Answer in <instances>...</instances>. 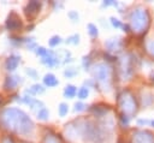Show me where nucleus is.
<instances>
[{
	"label": "nucleus",
	"mask_w": 154,
	"mask_h": 143,
	"mask_svg": "<svg viewBox=\"0 0 154 143\" xmlns=\"http://www.w3.org/2000/svg\"><path fill=\"white\" fill-rule=\"evenodd\" d=\"M88 96H89V89L87 87H81L77 90V97L79 100H85Z\"/></svg>",
	"instance_id": "obj_17"
},
{
	"label": "nucleus",
	"mask_w": 154,
	"mask_h": 143,
	"mask_svg": "<svg viewBox=\"0 0 154 143\" xmlns=\"http://www.w3.org/2000/svg\"><path fill=\"white\" fill-rule=\"evenodd\" d=\"M150 124H152V125L154 126V120H152V121H150Z\"/></svg>",
	"instance_id": "obj_37"
},
{
	"label": "nucleus",
	"mask_w": 154,
	"mask_h": 143,
	"mask_svg": "<svg viewBox=\"0 0 154 143\" xmlns=\"http://www.w3.org/2000/svg\"><path fill=\"white\" fill-rule=\"evenodd\" d=\"M87 30H88V32H89V35H90L91 37H97V36H99V30H97V28H96L95 24L89 23V24L87 25Z\"/></svg>",
	"instance_id": "obj_18"
},
{
	"label": "nucleus",
	"mask_w": 154,
	"mask_h": 143,
	"mask_svg": "<svg viewBox=\"0 0 154 143\" xmlns=\"http://www.w3.org/2000/svg\"><path fill=\"white\" fill-rule=\"evenodd\" d=\"M105 47L108 52H119L122 48H123V42L119 37H112V38H108L106 42H105Z\"/></svg>",
	"instance_id": "obj_9"
},
{
	"label": "nucleus",
	"mask_w": 154,
	"mask_h": 143,
	"mask_svg": "<svg viewBox=\"0 0 154 143\" xmlns=\"http://www.w3.org/2000/svg\"><path fill=\"white\" fill-rule=\"evenodd\" d=\"M45 87L43 85H41V84H34V85H31V88L29 89V90H26L25 93H29V94H31V95H38V94H43L45 93Z\"/></svg>",
	"instance_id": "obj_15"
},
{
	"label": "nucleus",
	"mask_w": 154,
	"mask_h": 143,
	"mask_svg": "<svg viewBox=\"0 0 154 143\" xmlns=\"http://www.w3.org/2000/svg\"><path fill=\"white\" fill-rule=\"evenodd\" d=\"M123 29H124V31H129V25H123Z\"/></svg>",
	"instance_id": "obj_35"
},
{
	"label": "nucleus",
	"mask_w": 154,
	"mask_h": 143,
	"mask_svg": "<svg viewBox=\"0 0 154 143\" xmlns=\"http://www.w3.org/2000/svg\"><path fill=\"white\" fill-rule=\"evenodd\" d=\"M0 121L6 129L23 136H29L34 131V123L30 117L16 107L5 108L0 114Z\"/></svg>",
	"instance_id": "obj_1"
},
{
	"label": "nucleus",
	"mask_w": 154,
	"mask_h": 143,
	"mask_svg": "<svg viewBox=\"0 0 154 143\" xmlns=\"http://www.w3.org/2000/svg\"><path fill=\"white\" fill-rule=\"evenodd\" d=\"M61 42H63V40H61V37H60L59 35H54V36H52V37L48 40L49 47H57V46L60 44Z\"/></svg>",
	"instance_id": "obj_19"
},
{
	"label": "nucleus",
	"mask_w": 154,
	"mask_h": 143,
	"mask_svg": "<svg viewBox=\"0 0 154 143\" xmlns=\"http://www.w3.org/2000/svg\"><path fill=\"white\" fill-rule=\"evenodd\" d=\"M82 64H83L84 70H89V67H90V58L89 56H84Z\"/></svg>",
	"instance_id": "obj_29"
},
{
	"label": "nucleus",
	"mask_w": 154,
	"mask_h": 143,
	"mask_svg": "<svg viewBox=\"0 0 154 143\" xmlns=\"http://www.w3.org/2000/svg\"><path fill=\"white\" fill-rule=\"evenodd\" d=\"M119 106L125 115H132V114H135V112L137 109L136 100H135L134 95L128 90L126 91L124 90L119 95Z\"/></svg>",
	"instance_id": "obj_4"
},
{
	"label": "nucleus",
	"mask_w": 154,
	"mask_h": 143,
	"mask_svg": "<svg viewBox=\"0 0 154 143\" xmlns=\"http://www.w3.org/2000/svg\"><path fill=\"white\" fill-rule=\"evenodd\" d=\"M118 5V2H116V1H113V0H107V1H103L102 2V6H117Z\"/></svg>",
	"instance_id": "obj_31"
},
{
	"label": "nucleus",
	"mask_w": 154,
	"mask_h": 143,
	"mask_svg": "<svg viewBox=\"0 0 154 143\" xmlns=\"http://www.w3.org/2000/svg\"><path fill=\"white\" fill-rule=\"evenodd\" d=\"M132 143H154V136L148 131H136L132 135Z\"/></svg>",
	"instance_id": "obj_6"
},
{
	"label": "nucleus",
	"mask_w": 154,
	"mask_h": 143,
	"mask_svg": "<svg viewBox=\"0 0 154 143\" xmlns=\"http://www.w3.org/2000/svg\"><path fill=\"white\" fill-rule=\"evenodd\" d=\"M5 24H6L7 30H18L22 28V20L19 18V16L13 11L8 14Z\"/></svg>",
	"instance_id": "obj_7"
},
{
	"label": "nucleus",
	"mask_w": 154,
	"mask_h": 143,
	"mask_svg": "<svg viewBox=\"0 0 154 143\" xmlns=\"http://www.w3.org/2000/svg\"><path fill=\"white\" fill-rule=\"evenodd\" d=\"M85 105L82 102V101H78V102H76L75 103V107H73V111L75 112H83L84 109H85Z\"/></svg>",
	"instance_id": "obj_24"
},
{
	"label": "nucleus",
	"mask_w": 154,
	"mask_h": 143,
	"mask_svg": "<svg viewBox=\"0 0 154 143\" xmlns=\"http://www.w3.org/2000/svg\"><path fill=\"white\" fill-rule=\"evenodd\" d=\"M76 75H78V70L76 67H67L65 71H64V76L66 78H72L75 77Z\"/></svg>",
	"instance_id": "obj_22"
},
{
	"label": "nucleus",
	"mask_w": 154,
	"mask_h": 143,
	"mask_svg": "<svg viewBox=\"0 0 154 143\" xmlns=\"http://www.w3.org/2000/svg\"><path fill=\"white\" fill-rule=\"evenodd\" d=\"M149 23V14L144 8L137 7L130 14V25L134 31L141 32L143 31Z\"/></svg>",
	"instance_id": "obj_3"
},
{
	"label": "nucleus",
	"mask_w": 154,
	"mask_h": 143,
	"mask_svg": "<svg viewBox=\"0 0 154 143\" xmlns=\"http://www.w3.org/2000/svg\"><path fill=\"white\" fill-rule=\"evenodd\" d=\"M63 94H64V97L66 99H73L77 95V87H75L73 84H67L64 88Z\"/></svg>",
	"instance_id": "obj_14"
},
{
	"label": "nucleus",
	"mask_w": 154,
	"mask_h": 143,
	"mask_svg": "<svg viewBox=\"0 0 154 143\" xmlns=\"http://www.w3.org/2000/svg\"><path fill=\"white\" fill-rule=\"evenodd\" d=\"M47 52H48V49H46L45 47H41V46H38L36 49H35V53H36V55H38V56H43V55H46L47 54Z\"/></svg>",
	"instance_id": "obj_25"
},
{
	"label": "nucleus",
	"mask_w": 154,
	"mask_h": 143,
	"mask_svg": "<svg viewBox=\"0 0 154 143\" xmlns=\"http://www.w3.org/2000/svg\"><path fill=\"white\" fill-rule=\"evenodd\" d=\"M65 42L67 43V44H78L79 43V35L78 34H73V35H71V36H69L66 40H65Z\"/></svg>",
	"instance_id": "obj_21"
},
{
	"label": "nucleus",
	"mask_w": 154,
	"mask_h": 143,
	"mask_svg": "<svg viewBox=\"0 0 154 143\" xmlns=\"http://www.w3.org/2000/svg\"><path fill=\"white\" fill-rule=\"evenodd\" d=\"M119 68H120L122 78L124 81L129 79L134 73V55L132 54L123 55L119 61Z\"/></svg>",
	"instance_id": "obj_5"
},
{
	"label": "nucleus",
	"mask_w": 154,
	"mask_h": 143,
	"mask_svg": "<svg viewBox=\"0 0 154 143\" xmlns=\"http://www.w3.org/2000/svg\"><path fill=\"white\" fill-rule=\"evenodd\" d=\"M109 22H111L112 26L116 28V29H120V28H123V23H122L118 18H116V17H111V18H109Z\"/></svg>",
	"instance_id": "obj_23"
},
{
	"label": "nucleus",
	"mask_w": 154,
	"mask_h": 143,
	"mask_svg": "<svg viewBox=\"0 0 154 143\" xmlns=\"http://www.w3.org/2000/svg\"><path fill=\"white\" fill-rule=\"evenodd\" d=\"M69 17H70V19L72 22H78V19H79V16H78V13L76 11H70L69 12Z\"/></svg>",
	"instance_id": "obj_28"
},
{
	"label": "nucleus",
	"mask_w": 154,
	"mask_h": 143,
	"mask_svg": "<svg viewBox=\"0 0 154 143\" xmlns=\"http://www.w3.org/2000/svg\"><path fill=\"white\" fill-rule=\"evenodd\" d=\"M149 123H150V121H149V120H146V119H138V120H137V124H138V125H143V126L147 125V124H149Z\"/></svg>",
	"instance_id": "obj_33"
},
{
	"label": "nucleus",
	"mask_w": 154,
	"mask_h": 143,
	"mask_svg": "<svg viewBox=\"0 0 154 143\" xmlns=\"http://www.w3.org/2000/svg\"><path fill=\"white\" fill-rule=\"evenodd\" d=\"M147 49H148V52L154 56V41H150V42L147 44Z\"/></svg>",
	"instance_id": "obj_30"
},
{
	"label": "nucleus",
	"mask_w": 154,
	"mask_h": 143,
	"mask_svg": "<svg viewBox=\"0 0 154 143\" xmlns=\"http://www.w3.org/2000/svg\"><path fill=\"white\" fill-rule=\"evenodd\" d=\"M25 72H26V75L29 76V77H31L32 79H37V72L34 70V68H31V67H29V68H26L25 70Z\"/></svg>",
	"instance_id": "obj_26"
},
{
	"label": "nucleus",
	"mask_w": 154,
	"mask_h": 143,
	"mask_svg": "<svg viewBox=\"0 0 154 143\" xmlns=\"http://www.w3.org/2000/svg\"><path fill=\"white\" fill-rule=\"evenodd\" d=\"M118 143H122V141H118Z\"/></svg>",
	"instance_id": "obj_38"
},
{
	"label": "nucleus",
	"mask_w": 154,
	"mask_h": 143,
	"mask_svg": "<svg viewBox=\"0 0 154 143\" xmlns=\"http://www.w3.org/2000/svg\"><path fill=\"white\" fill-rule=\"evenodd\" d=\"M41 62L43 65L48 66V67H54V66H57V65L60 64V59H59V56H58L57 53H54L52 50H48L47 54L41 58Z\"/></svg>",
	"instance_id": "obj_8"
},
{
	"label": "nucleus",
	"mask_w": 154,
	"mask_h": 143,
	"mask_svg": "<svg viewBox=\"0 0 154 143\" xmlns=\"http://www.w3.org/2000/svg\"><path fill=\"white\" fill-rule=\"evenodd\" d=\"M93 76L94 79L103 88V90L109 91L111 82H112V68L106 62H97L93 67Z\"/></svg>",
	"instance_id": "obj_2"
},
{
	"label": "nucleus",
	"mask_w": 154,
	"mask_h": 143,
	"mask_svg": "<svg viewBox=\"0 0 154 143\" xmlns=\"http://www.w3.org/2000/svg\"><path fill=\"white\" fill-rule=\"evenodd\" d=\"M48 118H49V111L46 107H43L40 111H37V119L38 120L46 121V120H48Z\"/></svg>",
	"instance_id": "obj_16"
},
{
	"label": "nucleus",
	"mask_w": 154,
	"mask_h": 143,
	"mask_svg": "<svg viewBox=\"0 0 154 143\" xmlns=\"http://www.w3.org/2000/svg\"><path fill=\"white\" fill-rule=\"evenodd\" d=\"M43 143H59V142L53 135H47L43 139Z\"/></svg>",
	"instance_id": "obj_27"
},
{
	"label": "nucleus",
	"mask_w": 154,
	"mask_h": 143,
	"mask_svg": "<svg viewBox=\"0 0 154 143\" xmlns=\"http://www.w3.org/2000/svg\"><path fill=\"white\" fill-rule=\"evenodd\" d=\"M2 143H13V141H12L10 137H5V138L2 139Z\"/></svg>",
	"instance_id": "obj_34"
},
{
	"label": "nucleus",
	"mask_w": 154,
	"mask_h": 143,
	"mask_svg": "<svg viewBox=\"0 0 154 143\" xmlns=\"http://www.w3.org/2000/svg\"><path fill=\"white\" fill-rule=\"evenodd\" d=\"M19 83V77L18 76H7L4 83V88L6 90H13Z\"/></svg>",
	"instance_id": "obj_12"
},
{
	"label": "nucleus",
	"mask_w": 154,
	"mask_h": 143,
	"mask_svg": "<svg viewBox=\"0 0 154 143\" xmlns=\"http://www.w3.org/2000/svg\"><path fill=\"white\" fill-rule=\"evenodd\" d=\"M43 84L47 88H54V87H57L59 84V81L53 73H46L43 76Z\"/></svg>",
	"instance_id": "obj_13"
},
{
	"label": "nucleus",
	"mask_w": 154,
	"mask_h": 143,
	"mask_svg": "<svg viewBox=\"0 0 154 143\" xmlns=\"http://www.w3.org/2000/svg\"><path fill=\"white\" fill-rule=\"evenodd\" d=\"M129 118H130V117L123 114V115H122V124H123V125H128V124H129Z\"/></svg>",
	"instance_id": "obj_32"
},
{
	"label": "nucleus",
	"mask_w": 154,
	"mask_h": 143,
	"mask_svg": "<svg viewBox=\"0 0 154 143\" xmlns=\"http://www.w3.org/2000/svg\"><path fill=\"white\" fill-rule=\"evenodd\" d=\"M40 7H41V2H38V1H29L28 5L25 6L26 16H29V17L36 16L38 13V11H40Z\"/></svg>",
	"instance_id": "obj_11"
},
{
	"label": "nucleus",
	"mask_w": 154,
	"mask_h": 143,
	"mask_svg": "<svg viewBox=\"0 0 154 143\" xmlns=\"http://www.w3.org/2000/svg\"><path fill=\"white\" fill-rule=\"evenodd\" d=\"M58 113H59V117H61V118L65 117L69 113V106H67V103L61 102L59 105V107H58Z\"/></svg>",
	"instance_id": "obj_20"
},
{
	"label": "nucleus",
	"mask_w": 154,
	"mask_h": 143,
	"mask_svg": "<svg viewBox=\"0 0 154 143\" xmlns=\"http://www.w3.org/2000/svg\"><path fill=\"white\" fill-rule=\"evenodd\" d=\"M19 62H20V56L17 54H11L5 61V68L7 71H14L18 67Z\"/></svg>",
	"instance_id": "obj_10"
},
{
	"label": "nucleus",
	"mask_w": 154,
	"mask_h": 143,
	"mask_svg": "<svg viewBox=\"0 0 154 143\" xmlns=\"http://www.w3.org/2000/svg\"><path fill=\"white\" fill-rule=\"evenodd\" d=\"M150 77H152V81H153V82H154V72H153V73H152V76H150Z\"/></svg>",
	"instance_id": "obj_36"
}]
</instances>
